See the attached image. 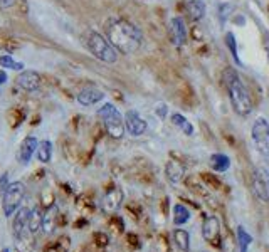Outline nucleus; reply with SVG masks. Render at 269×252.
<instances>
[{
    "label": "nucleus",
    "mask_w": 269,
    "mask_h": 252,
    "mask_svg": "<svg viewBox=\"0 0 269 252\" xmlns=\"http://www.w3.org/2000/svg\"><path fill=\"white\" fill-rule=\"evenodd\" d=\"M86 224H87V220H86V218H79V220L76 222L74 226H76V227H81V226H86Z\"/></svg>",
    "instance_id": "nucleus-37"
},
{
    "label": "nucleus",
    "mask_w": 269,
    "mask_h": 252,
    "mask_svg": "<svg viewBox=\"0 0 269 252\" xmlns=\"http://www.w3.org/2000/svg\"><path fill=\"white\" fill-rule=\"evenodd\" d=\"M185 9H187V14H189V17L194 20V22H199L204 19V15H205V2L204 0H189L185 5Z\"/></svg>",
    "instance_id": "nucleus-17"
},
{
    "label": "nucleus",
    "mask_w": 269,
    "mask_h": 252,
    "mask_svg": "<svg viewBox=\"0 0 269 252\" xmlns=\"http://www.w3.org/2000/svg\"><path fill=\"white\" fill-rule=\"evenodd\" d=\"M37 146H39V140L36 138V136H25L24 140H22V143L19 146V153H17V158L22 165H27V163H31L32 156L36 155L37 151Z\"/></svg>",
    "instance_id": "nucleus-12"
},
{
    "label": "nucleus",
    "mask_w": 269,
    "mask_h": 252,
    "mask_svg": "<svg viewBox=\"0 0 269 252\" xmlns=\"http://www.w3.org/2000/svg\"><path fill=\"white\" fill-rule=\"evenodd\" d=\"M170 37L173 46L182 47L187 42V25L182 17H173L170 20Z\"/></svg>",
    "instance_id": "nucleus-13"
},
{
    "label": "nucleus",
    "mask_w": 269,
    "mask_h": 252,
    "mask_svg": "<svg viewBox=\"0 0 269 252\" xmlns=\"http://www.w3.org/2000/svg\"><path fill=\"white\" fill-rule=\"evenodd\" d=\"M98 118H101V121L106 128L108 135L114 140H119L125 136V118L123 114L119 113V109L111 105V103H106L98 109Z\"/></svg>",
    "instance_id": "nucleus-4"
},
{
    "label": "nucleus",
    "mask_w": 269,
    "mask_h": 252,
    "mask_svg": "<svg viewBox=\"0 0 269 252\" xmlns=\"http://www.w3.org/2000/svg\"><path fill=\"white\" fill-rule=\"evenodd\" d=\"M37 160L42 162V163H49L52 158V143L49 140H44V141H39V146H37Z\"/></svg>",
    "instance_id": "nucleus-25"
},
{
    "label": "nucleus",
    "mask_w": 269,
    "mask_h": 252,
    "mask_svg": "<svg viewBox=\"0 0 269 252\" xmlns=\"http://www.w3.org/2000/svg\"><path fill=\"white\" fill-rule=\"evenodd\" d=\"M71 249V239L68 235H61L56 242L49 244L46 247V252H68Z\"/></svg>",
    "instance_id": "nucleus-28"
},
{
    "label": "nucleus",
    "mask_w": 269,
    "mask_h": 252,
    "mask_svg": "<svg viewBox=\"0 0 269 252\" xmlns=\"http://www.w3.org/2000/svg\"><path fill=\"white\" fill-rule=\"evenodd\" d=\"M15 84H17L20 89L25 91V92H36V91L41 89L42 78L37 71L24 69V71H20V74L17 76V79H15Z\"/></svg>",
    "instance_id": "nucleus-9"
},
{
    "label": "nucleus",
    "mask_w": 269,
    "mask_h": 252,
    "mask_svg": "<svg viewBox=\"0 0 269 252\" xmlns=\"http://www.w3.org/2000/svg\"><path fill=\"white\" fill-rule=\"evenodd\" d=\"M17 2H19V0H0V9L9 10V9H12Z\"/></svg>",
    "instance_id": "nucleus-33"
},
{
    "label": "nucleus",
    "mask_w": 269,
    "mask_h": 252,
    "mask_svg": "<svg viewBox=\"0 0 269 252\" xmlns=\"http://www.w3.org/2000/svg\"><path fill=\"white\" fill-rule=\"evenodd\" d=\"M170 121H172L180 131H184V135L187 136H192L194 135V126H192V123L187 119L184 114H180V113H173L172 116H170Z\"/></svg>",
    "instance_id": "nucleus-22"
},
{
    "label": "nucleus",
    "mask_w": 269,
    "mask_h": 252,
    "mask_svg": "<svg viewBox=\"0 0 269 252\" xmlns=\"http://www.w3.org/2000/svg\"><path fill=\"white\" fill-rule=\"evenodd\" d=\"M126 237H128V242H130L131 245H133V247H140V239L136 237L135 234H128V235H126Z\"/></svg>",
    "instance_id": "nucleus-34"
},
{
    "label": "nucleus",
    "mask_w": 269,
    "mask_h": 252,
    "mask_svg": "<svg viewBox=\"0 0 269 252\" xmlns=\"http://www.w3.org/2000/svg\"><path fill=\"white\" fill-rule=\"evenodd\" d=\"M103 100H104V92L95 86L84 87V89H81L78 94V103L81 106H95Z\"/></svg>",
    "instance_id": "nucleus-14"
},
{
    "label": "nucleus",
    "mask_w": 269,
    "mask_h": 252,
    "mask_svg": "<svg viewBox=\"0 0 269 252\" xmlns=\"http://www.w3.org/2000/svg\"><path fill=\"white\" fill-rule=\"evenodd\" d=\"M266 52H267V59H269V46L266 47Z\"/></svg>",
    "instance_id": "nucleus-38"
},
{
    "label": "nucleus",
    "mask_w": 269,
    "mask_h": 252,
    "mask_svg": "<svg viewBox=\"0 0 269 252\" xmlns=\"http://www.w3.org/2000/svg\"><path fill=\"white\" fill-rule=\"evenodd\" d=\"M202 237L214 247H222V232H221V222L216 215H207L202 224Z\"/></svg>",
    "instance_id": "nucleus-8"
},
{
    "label": "nucleus",
    "mask_w": 269,
    "mask_h": 252,
    "mask_svg": "<svg viewBox=\"0 0 269 252\" xmlns=\"http://www.w3.org/2000/svg\"><path fill=\"white\" fill-rule=\"evenodd\" d=\"M224 42H226L227 49L230 51V56L237 64H241V59H239V54H237V41H235V36L232 32H227L226 37H224Z\"/></svg>",
    "instance_id": "nucleus-29"
},
{
    "label": "nucleus",
    "mask_w": 269,
    "mask_h": 252,
    "mask_svg": "<svg viewBox=\"0 0 269 252\" xmlns=\"http://www.w3.org/2000/svg\"><path fill=\"white\" fill-rule=\"evenodd\" d=\"M235 237H237V249H239V252H248L249 247H251V244H252V235L246 231L244 226H237Z\"/></svg>",
    "instance_id": "nucleus-21"
},
{
    "label": "nucleus",
    "mask_w": 269,
    "mask_h": 252,
    "mask_svg": "<svg viewBox=\"0 0 269 252\" xmlns=\"http://www.w3.org/2000/svg\"><path fill=\"white\" fill-rule=\"evenodd\" d=\"M252 141L261 155H269V123L264 118H257L252 124Z\"/></svg>",
    "instance_id": "nucleus-6"
},
{
    "label": "nucleus",
    "mask_w": 269,
    "mask_h": 252,
    "mask_svg": "<svg viewBox=\"0 0 269 252\" xmlns=\"http://www.w3.org/2000/svg\"><path fill=\"white\" fill-rule=\"evenodd\" d=\"M9 185H10V182H9V173H4L2 177H0V197H4V194L9 188Z\"/></svg>",
    "instance_id": "nucleus-32"
},
{
    "label": "nucleus",
    "mask_w": 269,
    "mask_h": 252,
    "mask_svg": "<svg viewBox=\"0 0 269 252\" xmlns=\"http://www.w3.org/2000/svg\"><path fill=\"white\" fill-rule=\"evenodd\" d=\"M125 128L131 136H141L146 131L148 124L145 119L140 116L138 111L130 109V111H126L125 114Z\"/></svg>",
    "instance_id": "nucleus-10"
},
{
    "label": "nucleus",
    "mask_w": 269,
    "mask_h": 252,
    "mask_svg": "<svg viewBox=\"0 0 269 252\" xmlns=\"http://www.w3.org/2000/svg\"><path fill=\"white\" fill-rule=\"evenodd\" d=\"M7 79H9V76L5 73V69H0V92H2V87L7 83Z\"/></svg>",
    "instance_id": "nucleus-35"
},
{
    "label": "nucleus",
    "mask_w": 269,
    "mask_h": 252,
    "mask_svg": "<svg viewBox=\"0 0 269 252\" xmlns=\"http://www.w3.org/2000/svg\"><path fill=\"white\" fill-rule=\"evenodd\" d=\"M83 39H84L87 51H89L98 61H101L104 64H114L118 61V51L113 47V44L106 39V36L89 29L84 32Z\"/></svg>",
    "instance_id": "nucleus-3"
},
{
    "label": "nucleus",
    "mask_w": 269,
    "mask_h": 252,
    "mask_svg": "<svg viewBox=\"0 0 269 252\" xmlns=\"http://www.w3.org/2000/svg\"><path fill=\"white\" fill-rule=\"evenodd\" d=\"M2 252H10V250H9V249H7V247H5V249H4V250H2Z\"/></svg>",
    "instance_id": "nucleus-39"
},
{
    "label": "nucleus",
    "mask_w": 269,
    "mask_h": 252,
    "mask_svg": "<svg viewBox=\"0 0 269 252\" xmlns=\"http://www.w3.org/2000/svg\"><path fill=\"white\" fill-rule=\"evenodd\" d=\"M222 81L229 92V100L234 111L239 116H249L252 113V100L249 96V91L246 89L243 79H241V76L232 68H227L222 74Z\"/></svg>",
    "instance_id": "nucleus-2"
},
{
    "label": "nucleus",
    "mask_w": 269,
    "mask_h": 252,
    "mask_svg": "<svg viewBox=\"0 0 269 252\" xmlns=\"http://www.w3.org/2000/svg\"><path fill=\"white\" fill-rule=\"evenodd\" d=\"M59 217L61 215L57 213L56 205L46 209V213H44V217H42V231L46 234H52L54 229H57L59 226Z\"/></svg>",
    "instance_id": "nucleus-15"
},
{
    "label": "nucleus",
    "mask_w": 269,
    "mask_h": 252,
    "mask_svg": "<svg viewBox=\"0 0 269 252\" xmlns=\"http://www.w3.org/2000/svg\"><path fill=\"white\" fill-rule=\"evenodd\" d=\"M173 240L177 244V247L184 252L190 250V234L184 231V229H175L173 231Z\"/></svg>",
    "instance_id": "nucleus-23"
},
{
    "label": "nucleus",
    "mask_w": 269,
    "mask_h": 252,
    "mask_svg": "<svg viewBox=\"0 0 269 252\" xmlns=\"http://www.w3.org/2000/svg\"><path fill=\"white\" fill-rule=\"evenodd\" d=\"M234 12V5L232 4H221L219 5V20L224 25L229 19V15Z\"/></svg>",
    "instance_id": "nucleus-30"
},
{
    "label": "nucleus",
    "mask_w": 269,
    "mask_h": 252,
    "mask_svg": "<svg viewBox=\"0 0 269 252\" xmlns=\"http://www.w3.org/2000/svg\"><path fill=\"white\" fill-rule=\"evenodd\" d=\"M104 32L113 47L126 56L135 54L143 44V32L140 30V27L122 17L109 19L104 25Z\"/></svg>",
    "instance_id": "nucleus-1"
},
{
    "label": "nucleus",
    "mask_w": 269,
    "mask_h": 252,
    "mask_svg": "<svg viewBox=\"0 0 269 252\" xmlns=\"http://www.w3.org/2000/svg\"><path fill=\"white\" fill-rule=\"evenodd\" d=\"M157 113H158V116L160 118H165L167 116V106L165 105H160L157 108Z\"/></svg>",
    "instance_id": "nucleus-36"
},
{
    "label": "nucleus",
    "mask_w": 269,
    "mask_h": 252,
    "mask_svg": "<svg viewBox=\"0 0 269 252\" xmlns=\"http://www.w3.org/2000/svg\"><path fill=\"white\" fill-rule=\"evenodd\" d=\"M25 197V185L22 182H12L9 185L7 192L2 197V207H4V213L5 217H12L17 209L20 207L22 200Z\"/></svg>",
    "instance_id": "nucleus-5"
},
{
    "label": "nucleus",
    "mask_w": 269,
    "mask_h": 252,
    "mask_svg": "<svg viewBox=\"0 0 269 252\" xmlns=\"http://www.w3.org/2000/svg\"><path fill=\"white\" fill-rule=\"evenodd\" d=\"M190 220V210L184 204L173 205V224L175 226H185Z\"/></svg>",
    "instance_id": "nucleus-24"
},
{
    "label": "nucleus",
    "mask_w": 269,
    "mask_h": 252,
    "mask_svg": "<svg viewBox=\"0 0 269 252\" xmlns=\"http://www.w3.org/2000/svg\"><path fill=\"white\" fill-rule=\"evenodd\" d=\"M93 239H95V244L98 245V247H106V245L109 244L108 234H104V232H95Z\"/></svg>",
    "instance_id": "nucleus-31"
},
{
    "label": "nucleus",
    "mask_w": 269,
    "mask_h": 252,
    "mask_svg": "<svg viewBox=\"0 0 269 252\" xmlns=\"http://www.w3.org/2000/svg\"><path fill=\"white\" fill-rule=\"evenodd\" d=\"M202 252H207V250H202Z\"/></svg>",
    "instance_id": "nucleus-40"
},
{
    "label": "nucleus",
    "mask_w": 269,
    "mask_h": 252,
    "mask_svg": "<svg viewBox=\"0 0 269 252\" xmlns=\"http://www.w3.org/2000/svg\"><path fill=\"white\" fill-rule=\"evenodd\" d=\"M34 247H36V240L32 232L24 231L19 235H15V250L17 252H32Z\"/></svg>",
    "instance_id": "nucleus-16"
},
{
    "label": "nucleus",
    "mask_w": 269,
    "mask_h": 252,
    "mask_svg": "<svg viewBox=\"0 0 269 252\" xmlns=\"http://www.w3.org/2000/svg\"><path fill=\"white\" fill-rule=\"evenodd\" d=\"M0 68L10 69V71H24L25 64L20 61H15L10 54H4V56H0Z\"/></svg>",
    "instance_id": "nucleus-27"
},
{
    "label": "nucleus",
    "mask_w": 269,
    "mask_h": 252,
    "mask_svg": "<svg viewBox=\"0 0 269 252\" xmlns=\"http://www.w3.org/2000/svg\"><path fill=\"white\" fill-rule=\"evenodd\" d=\"M123 204V190L114 187L106 192V195L101 200V210L104 213H114Z\"/></svg>",
    "instance_id": "nucleus-11"
},
{
    "label": "nucleus",
    "mask_w": 269,
    "mask_h": 252,
    "mask_svg": "<svg viewBox=\"0 0 269 252\" xmlns=\"http://www.w3.org/2000/svg\"><path fill=\"white\" fill-rule=\"evenodd\" d=\"M29 215H31V209H20L17 212V215H15V220H14V235H19L20 232L27 231V222H29Z\"/></svg>",
    "instance_id": "nucleus-20"
},
{
    "label": "nucleus",
    "mask_w": 269,
    "mask_h": 252,
    "mask_svg": "<svg viewBox=\"0 0 269 252\" xmlns=\"http://www.w3.org/2000/svg\"><path fill=\"white\" fill-rule=\"evenodd\" d=\"M165 173H167V178L170 180V182H172V183H178V182H182L185 168H184V165L180 162L170 160L167 163V167H165Z\"/></svg>",
    "instance_id": "nucleus-18"
},
{
    "label": "nucleus",
    "mask_w": 269,
    "mask_h": 252,
    "mask_svg": "<svg viewBox=\"0 0 269 252\" xmlns=\"http://www.w3.org/2000/svg\"><path fill=\"white\" fill-rule=\"evenodd\" d=\"M42 212L39 207H36V209L31 210V215H29V222H27V231L36 234L39 229H42Z\"/></svg>",
    "instance_id": "nucleus-26"
},
{
    "label": "nucleus",
    "mask_w": 269,
    "mask_h": 252,
    "mask_svg": "<svg viewBox=\"0 0 269 252\" xmlns=\"http://www.w3.org/2000/svg\"><path fill=\"white\" fill-rule=\"evenodd\" d=\"M252 190L261 202L269 204V170L264 167H257L252 172Z\"/></svg>",
    "instance_id": "nucleus-7"
},
{
    "label": "nucleus",
    "mask_w": 269,
    "mask_h": 252,
    "mask_svg": "<svg viewBox=\"0 0 269 252\" xmlns=\"http://www.w3.org/2000/svg\"><path fill=\"white\" fill-rule=\"evenodd\" d=\"M230 167V158L224 153H214L211 156V168L217 173H224L227 172Z\"/></svg>",
    "instance_id": "nucleus-19"
}]
</instances>
